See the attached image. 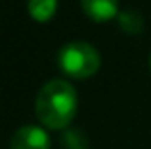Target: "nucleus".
<instances>
[{"instance_id":"0eeeda50","label":"nucleus","mask_w":151,"mask_h":149,"mask_svg":"<svg viewBox=\"0 0 151 149\" xmlns=\"http://www.w3.org/2000/svg\"><path fill=\"white\" fill-rule=\"evenodd\" d=\"M119 23H121V27L130 34H136V33L142 31V17L138 14H134V11H122V14L119 15Z\"/></svg>"},{"instance_id":"39448f33","label":"nucleus","mask_w":151,"mask_h":149,"mask_svg":"<svg viewBox=\"0 0 151 149\" xmlns=\"http://www.w3.org/2000/svg\"><path fill=\"white\" fill-rule=\"evenodd\" d=\"M29 14L38 23H46L58 10V0H29Z\"/></svg>"},{"instance_id":"f257e3e1","label":"nucleus","mask_w":151,"mask_h":149,"mask_svg":"<svg viewBox=\"0 0 151 149\" xmlns=\"http://www.w3.org/2000/svg\"><path fill=\"white\" fill-rule=\"evenodd\" d=\"M78 105L77 90L61 78L46 82L37 96V117L52 130H63L75 119Z\"/></svg>"},{"instance_id":"20e7f679","label":"nucleus","mask_w":151,"mask_h":149,"mask_svg":"<svg viewBox=\"0 0 151 149\" xmlns=\"http://www.w3.org/2000/svg\"><path fill=\"white\" fill-rule=\"evenodd\" d=\"M82 10L98 23L109 21L119 14V0H81Z\"/></svg>"},{"instance_id":"6e6552de","label":"nucleus","mask_w":151,"mask_h":149,"mask_svg":"<svg viewBox=\"0 0 151 149\" xmlns=\"http://www.w3.org/2000/svg\"><path fill=\"white\" fill-rule=\"evenodd\" d=\"M149 69H151V56H149Z\"/></svg>"},{"instance_id":"f03ea898","label":"nucleus","mask_w":151,"mask_h":149,"mask_svg":"<svg viewBox=\"0 0 151 149\" xmlns=\"http://www.w3.org/2000/svg\"><path fill=\"white\" fill-rule=\"evenodd\" d=\"M100 54L88 42H69L59 50V69L73 78H88L100 69Z\"/></svg>"},{"instance_id":"7ed1b4c3","label":"nucleus","mask_w":151,"mask_h":149,"mask_svg":"<svg viewBox=\"0 0 151 149\" xmlns=\"http://www.w3.org/2000/svg\"><path fill=\"white\" fill-rule=\"evenodd\" d=\"M10 149H50V138L40 126H21L12 136Z\"/></svg>"},{"instance_id":"423d86ee","label":"nucleus","mask_w":151,"mask_h":149,"mask_svg":"<svg viewBox=\"0 0 151 149\" xmlns=\"http://www.w3.org/2000/svg\"><path fill=\"white\" fill-rule=\"evenodd\" d=\"M63 149H88V138L81 128H67L61 134Z\"/></svg>"}]
</instances>
